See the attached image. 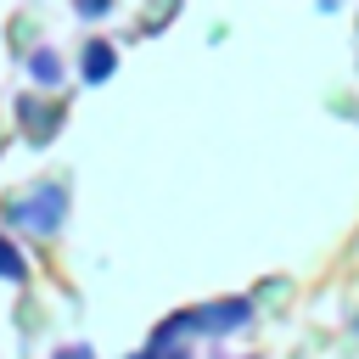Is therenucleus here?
I'll list each match as a JSON object with an SVG mask.
<instances>
[{
    "instance_id": "obj_3",
    "label": "nucleus",
    "mask_w": 359,
    "mask_h": 359,
    "mask_svg": "<svg viewBox=\"0 0 359 359\" xmlns=\"http://www.w3.org/2000/svg\"><path fill=\"white\" fill-rule=\"evenodd\" d=\"M0 269H6V280H22V258H17L6 241H0Z\"/></svg>"
},
{
    "instance_id": "obj_2",
    "label": "nucleus",
    "mask_w": 359,
    "mask_h": 359,
    "mask_svg": "<svg viewBox=\"0 0 359 359\" xmlns=\"http://www.w3.org/2000/svg\"><path fill=\"white\" fill-rule=\"evenodd\" d=\"M112 67H118L112 45H90V50H84V79H107Z\"/></svg>"
},
{
    "instance_id": "obj_4",
    "label": "nucleus",
    "mask_w": 359,
    "mask_h": 359,
    "mask_svg": "<svg viewBox=\"0 0 359 359\" xmlns=\"http://www.w3.org/2000/svg\"><path fill=\"white\" fill-rule=\"evenodd\" d=\"M107 6H112V0H79V11H84V17H101Z\"/></svg>"
},
{
    "instance_id": "obj_7",
    "label": "nucleus",
    "mask_w": 359,
    "mask_h": 359,
    "mask_svg": "<svg viewBox=\"0 0 359 359\" xmlns=\"http://www.w3.org/2000/svg\"><path fill=\"white\" fill-rule=\"evenodd\" d=\"M140 359H146V353H140Z\"/></svg>"
},
{
    "instance_id": "obj_5",
    "label": "nucleus",
    "mask_w": 359,
    "mask_h": 359,
    "mask_svg": "<svg viewBox=\"0 0 359 359\" xmlns=\"http://www.w3.org/2000/svg\"><path fill=\"white\" fill-rule=\"evenodd\" d=\"M56 359H90V353H84V348H62Z\"/></svg>"
},
{
    "instance_id": "obj_1",
    "label": "nucleus",
    "mask_w": 359,
    "mask_h": 359,
    "mask_svg": "<svg viewBox=\"0 0 359 359\" xmlns=\"http://www.w3.org/2000/svg\"><path fill=\"white\" fill-rule=\"evenodd\" d=\"M62 208H67V196L50 185V191H34L22 208H17V219L22 224H34V230H56V219H62Z\"/></svg>"
},
{
    "instance_id": "obj_6",
    "label": "nucleus",
    "mask_w": 359,
    "mask_h": 359,
    "mask_svg": "<svg viewBox=\"0 0 359 359\" xmlns=\"http://www.w3.org/2000/svg\"><path fill=\"white\" fill-rule=\"evenodd\" d=\"M353 337H359V320H353Z\"/></svg>"
}]
</instances>
